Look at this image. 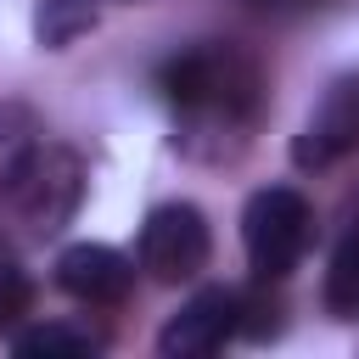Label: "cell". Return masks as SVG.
I'll return each mask as SVG.
<instances>
[{"mask_svg":"<svg viewBox=\"0 0 359 359\" xmlns=\"http://www.w3.org/2000/svg\"><path fill=\"white\" fill-rule=\"evenodd\" d=\"M157 90L163 101L185 118V123H202V129H241L252 101H258V73L241 50L230 45H202V50H185V56H168L163 73H157Z\"/></svg>","mask_w":359,"mask_h":359,"instance_id":"obj_1","label":"cell"},{"mask_svg":"<svg viewBox=\"0 0 359 359\" xmlns=\"http://www.w3.org/2000/svg\"><path fill=\"white\" fill-rule=\"evenodd\" d=\"M309 230H314V213L309 202L292 191V185H264L247 196L241 208V247H247V264L258 280H280L297 269L303 247H309Z\"/></svg>","mask_w":359,"mask_h":359,"instance_id":"obj_2","label":"cell"},{"mask_svg":"<svg viewBox=\"0 0 359 359\" xmlns=\"http://www.w3.org/2000/svg\"><path fill=\"white\" fill-rule=\"evenodd\" d=\"M11 208L28 219L34 236H56L73 213H79V196H84V168L67 146H39L28 157V168L11 180Z\"/></svg>","mask_w":359,"mask_h":359,"instance_id":"obj_3","label":"cell"},{"mask_svg":"<svg viewBox=\"0 0 359 359\" xmlns=\"http://www.w3.org/2000/svg\"><path fill=\"white\" fill-rule=\"evenodd\" d=\"M208 252H213V236H208L202 208L163 202V208L146 213V224H140V269L146 275H157V280H191L196 269H208Z\"/></svg>","mask_w":359,"mask_h":359,"instance_id":"obj_4","label":"cell"},{"mask_svg":"<svg viewBox=\"0 0 359 359\" xmlns=\"http://www.w3.org/2000/svg\"><path fill=\"white\" fill-rule=\"evenodd\" d=\"M236 331H241V297L224 286H202L168 314V325L157 331V353L163 359H208Z\"/></svg>","mask_w":359,"mask_h":359,"instance_id":"obj_5","label":"cell"},{"mask_svg":"<svg viewBox=\"0 0 359 359\" xmlns=\"http://www.w3.org/2000/svg\"><path fill=\"white\" fill-rule=\"evenodd\" d=\"M348 151H359V73H348V79H337L325 90L320 112L292 140V163L297 168H325V163H337Z\"/></svg>","mask_w":359,"mask_h":359,"instance_id":"obj_6","label":"cell"},{"mask_svg":"<svg viewBox=\"0 0 359 359\" xmlns=\"http://www.w3.org/2000/svg\"><path fill=\"white\" fill-rule=\"evenodd\" d=\"M56 286H62L67 297L90 303V309H107V303H123V297H129L135 264H129L118 247H107V241H73V247H62V258H56Z\"/></svg>","mask_w":359,"mask_h":359,"instance_id":"obj_7","label":"cell"},{"mask_svg":"<svg viewBox=\"0 0 359 359\" xmlns=\"http://www.w3.org/2000/svg\"><path fill=\"white\" fill-rule=\"evenodd\" d=\"M325 309L337 320H359V230H342L325 264Z\"/></svg>","mask_w":359,"mask_h":359,"instance_id":"obj_8","label":"cell"},{"mask_svg":"<svg viewBox=\"0 0 359 359\" xmlns=\"http://www.w3.org/2000/svg\"><path fill=\"white\" fill-rule=\"evenodd\" d=\"M90 28H95V6L90 0H39L34 6V39L45 50H67Z\"/></svg>","mask_w":359,"mask_h":359,"instance_id":"obj_9","label":"cell"},{"mask_svg":"<svg viewBox=\"0 0 359 359\" xmlns=\"http://www.w3.org/2000/svg\"><path fill=\"white\" fill-rule=\"evenodd\" d=\"M39 123L28 107H0V191H11V180L28 168V157L39 151Z\"/></svg>","mask_w":359,"mask_h":359,"instance_id":"obj_10","label":"cell"},{"mask_svg":"<svg viewBox=\"0 0 359 359\" xmlns=\"http://www.w3.org/2000/svg\"><path fill=\"white\" fill-rule=\"evenodd\" d=\"M11 348L22 359H34V353H95L101 337L95 331H73V325H34V331H11Z\"/></svg>","mask_w":359,"mask_h":359,"instance_id":"obj_11","label":"cell"},{"mask_svg":"<svg viewBox=\"0 0 359 359\" xmlns=\"http://www.w3.org/2000/svg\"><path fill=\"white\" fill-rule=\"evenodd\" d=\"M28 309H34V280H28V269H17L11 258H0V337H11Z\"/></svg>","mask_w":359,"mask_h":359,"instance_id":"obj_12","label":"cell"}]
</instances>
